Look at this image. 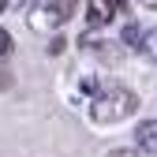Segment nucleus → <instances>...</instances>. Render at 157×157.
<instances>
[{
	"label": "nucleus",
	"instance_id": "9b49d317",
	"mask_svg": "<svg viewBox=\"0 0 157 157\" xmlns=\"http://www.w3.org/2000/svg\"><path fill=\"white\" fill-rule=\"evenodd\" d=\"M139 4H142L146 11H157V0H139Z\"/></svg>",
	"mask_w": 157,
	"mask_h": 157
},
{
	"label": "nucleus",
	"instance_id": "f257e3e1",
	"mask_svg": "<svg viewBox=\"0 0 157 157\" xmlns=\"http://www.w3.org/2000/svg\"><path fill=\"white\" fill-rule=\"evenodd\" d=\"M135 109H139V94H135L131 86H101L94 97H90V120L101 124V127H112V124H124L135 116Z\"/></svg>",
	"mask_w": 157,
	"mask_h": 157
},
{
	"label": "nucleus",
	"instance_id": "7ed1b4c3",
	"mask_svg": "<svg viewBox=\"0 0 157 157\" xmlns=\"http://www.w3.org/2000/svg\"><path fill=\"white\" fill-rule=\"evenodd\" d=\"M60 23H64V15L56 11V4L30 8V30H37V34H49V30H56Z\"/></svg>",
	"mask_w": 157,
	"mask_h": 157
},
{
	"label": "nucleus",
	"instance_id": "f8f14e48",
	"mask_svg": "<svg viewBox=\"0 0 157 157\" xmlns=\"http://www.w3.org/2000/svg\"><path fill=\"white\" fill-rule=\"evenodd\" d=\"M4 8H8V0H0V11H4Z\"/></svg>",
	"mask_w": 157,
	"mask_h": 157
},
{
	"label": "nucleus",
	"instance_id": "0eeeda50",
	"mask_svg": "<svg viewBox=\"0 0 157 157\" xmlns=\"http://www.w3.org/2000/svg\"><path fill=\"white\" fill-rule=\"evenodd\" d=\"M142 52L150 56V60H157V30H146V37H142Z\"/></svg>",
	"mask_w": 157,
	"mask_h": 157
},
{
	"label": "nucleus",
	"instance_id": "9d476101",
	"mask_svg": "<svg viewBox=\"0 0 157 157\" xmlns=\"http://www.w3.org/2000/svg\"><path fill=\"white\" fill-rule=\"evenodd\" d=\"M109 157H150V153H142V150H112Z\"/></svg>",
	"mask_w": 157,
	"mask_h": 157
},
{
	"label": "nucleus",
	"instance_id": "6e6552de",
	"mask_svg": "<svg viewBox=\"0 0 157 157\" xmlns=\"http://www.w3.org/2000/svg\"><path fill=\"white\" fill-rule=\"evenodd\" d=\"M8 52H11V34H8L4 26H0V60H4Z\"/></svg>",
	"mask_w": 157,
	"mask_h": 157
},
{
	"label": "nucleus",
	"instance_id": "39448f33",
	"mask_svg": "<svg viewBox=\"0 0 157 157\" xmlns=\"http://www.w3.org/2000/svg\"><path fill=\"white\" fill-rule=\"evenodd\" d=\"M52 4H56V11H60V15H64V23H67V19L78 15V4H82V0H52Z\"/></svg>",
	"mask_w": 157,
	"mask_h": 157
},
{
	"label": "nucleus",
	"instance_id": "20e7f679",
	"mask_svg": "<svg viewBox=\"0 0 157 157\" xmlns=\"http://www.w3.org/2000/svg\"><path fill=\"white\" fill-rule=\"evenodd\" d=\"M135 142H139L142 153L157 157V120H142L139 127H135Z\"/></svg>",
	"mask_w": 157,
	"mask_h": 157
},
{
	"label": "nucleus",
	"instance_id": "423d86ee",
	"mask_svg": "<svg viewBox=\"0 0 157 157\" xmlns=\"http://www.w3.org/2000/svg\"><path fill=\"white\" fill-rule=\"evenodd\" d=\"M142 37H146V30H139V26H135V23H131V26L124 30V41H127L131 49H142Z\"/></svg>",
	"mask_w": 157,
	"mask_h": 157
},
{
	"label": "nucleus",
	"instance_id": "1a4fd4ad",
	"mask_svg": "<svg viewBox=\"0 0 157 157\" xmlns=\"http://www.w3.org/2000/svg\"><path fill=\"white\" fill-rule=\"evenodd\" d=\"M64 49H67V41H64V37H60V34H56V37H52V41H49V52H52V56H60Z\"/></svg>",
	"mask_w": 157,
	"mask_h": 157
},
{
	"label": "nucleus",
	"instance_id": "f03ea898",
	"mask_svg": "<svg viewBox=\"0 0 157 157\" xmlns=\"http://www.w3.org/2000/svg\"><path fill=\"white\" fill-rule=\"evenodd\" d=\"M116 11H120V0H86V19H90V26H109Z\"/></svg>",
	"mask_w": 157,
	"mask_h": 157
}]
</instances>
